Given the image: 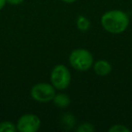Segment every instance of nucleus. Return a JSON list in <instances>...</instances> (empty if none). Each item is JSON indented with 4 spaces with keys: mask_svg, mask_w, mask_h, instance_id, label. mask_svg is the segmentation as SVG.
<instances>
[{
    "mask_svg": "<svg viewBox=\"0 0 132 132\" xmlns=\"http://www.w3.org/2000/svg\"><path fill=\"white\" fill-rule=\"evenodd\" d=\"M30 94L38 102H49L55 96V88L49 83H37L32 87Z\"/></svg>",
    "mask_w": 132,
    "mask_h": 132,
    "instance_id": "4",
    "label": "nucleus"
},
{
    "mask_svg": "<svg viewBox=\"0 0 132 132\" xmlns=\"http://www.w3.org/2000/svg\"><path fill=\"white\" fill-rule=\"evenodd\" d=\"M24 0H6V3L11 5H20L23 3Z\"/></svg>",
    "mask_w": 132,
    "mask_h": 132,
    "instance_id": "13",
    "label": "nucleus"
},
{
    "mask_svg": "<svg viewBox=\"0 0 132 132\" xmlns=\"http://www.w3.org/2000/svg\"><path fill=\"white\" fill-rule=\"evenodd\" d=\"M93 70L99 76H107L110 73L112 67L109 62L105 60H99L93 64Z\"/></svg>",
    "mask_w": 132,
    "mask_h": 132,
    "instance_id": "6",
    "label": "nucleus"
},
{
    "mask_svg": "<svg viewBox=\"0 0 132 132\" xmlns=\"http://www.w3.org/2000/svg\"><path fill=\"white\" fill-rule=\"evenodd\" d=\"M90 23L88 19L86 18L85 16L83 15H80L77 19V27L79 30L81 31H87V30L90 28Z\"/></svg>",
    "mask_w": 132,
    "mask_h": 132,
    "instance_id": "8",
    "label": "nucleus"
},
{
    "mask_svg": "<svg viewBox=\"0 0 132 132\" xmlns=\"http://www.w3.org/2000/svg\"><path fill=\"white\" fill-rule=\"evenodd\" d=\"M69 62L75 70L85 72L93 66V56L86 49H76L71 53Z\"/></svg>",
    "mask_w": 132,
    "mask_h": 132,
    "instance_id": "2",
    "label": "nucleus"
},
{
    "mask_svg": "<svg viewBox=\"0 0 132 132\" xmlns=\"http://www.w3.org/2000/svg\"><path fill=\"white\" fill-rule=\"evenodd\" d=\"M16 127L10 121H3L0 123V132H15Z\"/></svg>",
    "mask_w": 132,
    "mask_h": 132,
    "instance_id": "9",
    "label": "nucleus"
},
{
    "mask_svg": "<svg viewBox=\"0 0 132 132\" xmlns=\"http://www.w3.org/2000/svg\"><path fill=\"white\" fill-rule=\"evenodd\" d=\"M54 104L56 105L59 108H65V107H68L70 105V98L66 94L63 93H59V94H55V96L53 99Z\"/></svg>",
    "mask_w": 132,
    "mask_h": 132,
    "instance_id": "7",
    "label": "nucleus"
},
{
    "mask_svg": "<svg viewBox=\"0 0 132 132\" xmlns=\"http://www.w3.org/2000/svg\"><path fill=\"white\" fill-rule=\"evenodd\" d=\"M101 23L102 27L110 34H121L129 24L128 15L121 10L108 11L101 16Z\"/></svg>",
    "mask_w": 132,
    "mask_h": 132,
    "instance_id": "1",
    "label": "nucleus"
},
{
    "mask_svg": "<svg viewBox=\"0 0 132 132\" xmlns=\"http://www.w3.org/2000/svg\"><path fill=\"white\" fill-rule=\"evenodd\" d=\"M63 119L65 120V124H67V125H73L74 123H75V121H74V117H72V115H69V114L65 115Z\"/></svg>",
    "mask_w": 132,
    "mask_h": 132,
    "instance_id": "12",
    "label": "nucleus"
},
{
    "mask_svg": "<svg viewBox=\"0 0 132 132\" xmlns=\"http://www.w3.org/2000/svg\"><path fill=\"white\" fill-rule=\"evenodd\" d=\"M41 120L35 114H26L19 118L16 129L19 132H35L40 128Z\"/></svg>",
    "mask_w": 132,
    "mask_h": 132,
    "instance_id": "5",
    "label": "nucleus"
},
{
    "mask_svg": "<svg viewBox=\"0 0 132 132\" xmlns=\"http://www.w3.org/2000/svg\"><path fill=\"white\" fill-rule=\"evenodd\" d=\"M71 73L68 68L63 64L54 66L51 72L52 85L59 90H63L68 88L71 82Z\"/></svg>",
    "mask_w": 132,
    "mask_h": 132,
    "instance_id": "3",
    "label": "nucleus"
},
{
    "mask_svg": "<svg viewBox=\"0 0 132 132\" xmlns=\"http://www.w3.org/2000/svg\"><path fill=\"white\" fill-rule=\"evenodd\" d=\"M95 128L92 126V124L90 123H83V124L80 125L79 128H77V131L78 132H92V131H94Z\"/></svg>",
    "mask_w": 132,
    "mask_h": 132,
    "instance_id": "10",
    "label": "nucleus"
},
{
    "mask_svg": "<svg viewBox=\"0 0 132 132\" xmlns=\"http://www.w3.org/2000/svg\"><path fill=\"white\" fill-rule=\"evenodd\" d=\"M109 131L110 132H129V129L128 128H126L125 126L123 125H114L112 126L111 128H110Z\"/></svg>",
    "mask_w": 132,
    "mask_h": 132,
    "instance_id": "11",
    "label": "nucleus"
},
{
    "mask_svg": "<svg viewBox=\"0 0 132 132\" xmlns=\"http://www.w3.org/2000/svg\"><path fill=\"white\" fill-rule=\"evenodd\" d=\"M6 3V0H0V10H2Z\"/></svg>",
    "mask_w": 132,
    "mask_h": 132,
    "instance_id": "14",
    "label": "nucleus"
},
{
    "mask_svg": "<svg viewBox=\"0 0 132 132\" xmlns=\"http://www.w3.org/2000/svg\"><path fill=\"white\" fill-rule=\"evenodd\" d=\"M62 1H63V2H65V3H68V4H71V3L75 2L76 0H62Z\"/></svg>",
    "mask_w": 132,
    "mask_h": 132,
    "instance_id": "15",
    "label": "nucleus"
}]
</instances>
